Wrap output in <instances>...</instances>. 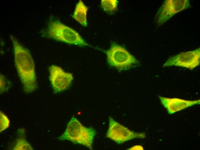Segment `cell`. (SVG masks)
<instances>
[{"label":"cell","instance_id":"cell-1","mask_svg":"<svg viewBox=\"0 0 200 150\" xmlns=\"http://www.w3.org/2000/svg\"><path fill=\"white\" fill-rule=\"evenodd\" d=\"M13 44L14 61L18 73L26 93H30L37 88L35 65L28 50L13 35L10 36Z\"/></svg>","mask_w":200,"mask_h":150},{"label":"cell","instance_id":"cell-2","mask_svg":"<svg viewBox=\"0 0 200 150\" xmlns=\"http://www.w3.org/2000/svg\"><path fill=\"white\" fill-rule=\"evenodd\" d=\"M96 134V131L93 128L84 126L76 118L73 117L59 139L61 140H69L93 150V140Z\"/></svg>","mask_w":200,"mask_h":150},{"label":"cell","instance_id":"cell-3","mask_svg":"<svg viewBox=\"0 0 200 150\" xmlns=\"http://www.w3.org/2000/svg\"><path fill=\"white\" fill-rule=\"evenodd\" d=\"M48 38L80 46H89L76 31L57 20L52 21L47 29Z\"/></svg>","mask_w":200,"mask_h":150},{"label":"cell","instance_id":"cell-4","mask_svg":"<svg viewBox=\"0 0 200 150\" xmlns=\"http://www.w3.org/2000/svg\"><path fill=\"white\" fill-rule=\"evenodd\" d=\"M105 53L108 64L120 71L126 70L139 63L124 48L116 44H113Z\"/></svg>","mask_w":200,"mask_h":150},{"label":"cell","instance_id":"cell-5","mask_svg":"<svg viewBox=\"0 0 200 150\" xmlns=\"http://www.w3.org/2000/svg\"><path fill=\"white\" fill-rule=\"evenodd\" d=\"M189 0H166L160 6L155 16L156 25H163L179 12L190 7Z\"/></svg>","mask_w":200,"mask_h":150},{"label":"cell","instance_id":"cell-6","mask_svg":"<svg viewBox=\"0 0 200 150\" xmlns=\"http://www.w3.org/2000/svg\"><path fill=\"white\" fill-rule=\"evenodd\" d=\"M109 127L106 137L120 144L136 138H144L145 133L135 132L130 130L109 117Z\"/></svg>","mask_w":200,"mask_h":150},{"label":"cell","instance_id":"cell-7","mask_svg":"<svg viewBox=\"0 0 200 150\" xmlns=\"http://www.w3.org/2000/svg\"><path fill=\"white\" fill-rule=\"evenodd\" d=\"M200 48L181 52L170 57L163 67L172 66H180L192 70L200 65Z\"/></svg>","mask_w":200,"mask_h":150},{"label":"cell","instance_id":"cell-8","mask_svg":"<svg viewBox=\"0 0 200 150\" xmlns=\"http://www.w3.org/2000/svg\"><path fill=\"white\" fill-rule=\"evenodd\" d=\"M49 70V80L54 93L63 91L70 86L74 79L72 74L55 65L50 66Z\"/></svg>","mask_w":200,"mask_h":150},{"label":"cell","instance_id":"cell-9","mask_svg":"<svg viewBox=\"0 0 200 150\" xmlns=\"http://www.w3.org/2000/svg\"><path fill=\"white\" fill-rule=\"evenodd\" d=\"M161 104L168 113L172 114L187 107L198 104L200 100H187L178 98H168L158 95Z\"/></svg>","mask_w":200,"mask_h":150},{"label":"cell","instance_id":"cell-10","mask_svg":"<svg viewBox=\"0 0 200 150\" xmlns=\"http://www.w3.org/2000/svg\"><path fill=\"white\" fill-rule=\"evenodd\" d=\"M88 7L82 1L79 0L77 3L72 15L73 18L84 27L88 25L87 13Z\"/></svg>","mask_w":200,"mask_h":150},{"label":"cell","instance_id":"cell-11","mask_svg":"<svg viewBox=\"0 0 200 150\" xmlns=\"http://www.w3.org/2000/svg\"><path fill=\"white\" fill-rule=\"evenodd\" d=\"M101 5L104 11L112 12L115 11L117 8V1L116 0H102Z\"/></svg>","mask_w":200,"mask_h":150},{"label":"cell","instance_id":"cell-12","mask_svg":"<svg viewBox=\"0 0 200 150\" xmlns=\"http://www.w3.org/2000/svg\"><path fill=\"white\" fill-rule=\"evenodd\" d=\"M14 150H32V147L24 139H20L17 141Z\"/></svg>","mask_w":200,"mask_h":150},{"label":"cell","instance_id":"cell-13","mask_svg":"<svg viewBox=\"0 0 200 150\" xmlns=\"http://www.w3.org/2000/svg\"><path fill=\"white\" fill-rule=\"evenodd\" d=\"M0 132L7 128L9 126V121L7 117L0 111Z\"/></svg>","mask_w":200,"mask_h":150},{"label":"cell","instance_id":"cell-14","mask_svg":"<svg viewBox=\"0 0 200 150\" xmlns=\"http://www.w3.org/2000/svg\"><path fill=\"white\" fill-rule=\"evenodd\" d=\"M5 77L1 74L0 75V93L5 91L8 89V85Z\"/></svg>","mask_w":200,"mask_h":150},{"label":"cell","instance_id":"cell-15","mask_svg":"<svg viewBox=\"0 0 200 150\" xmlns=\"http://www.w3.org/2000/svg\"><path fill=\"white\" fill-rule=\"evenodd\" d=\"M129 149H143V147L141 146H135L131 147Z\"/></svg>","mask_w":200,"mask_h":150}]
</instances>
